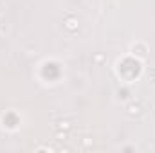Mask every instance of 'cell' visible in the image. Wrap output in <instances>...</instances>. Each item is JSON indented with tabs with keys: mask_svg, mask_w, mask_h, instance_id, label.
<instances>
[{
	"mask_svg": "<svg viewBox=\"0 0 155 153\" xmlns=\"http://www.w3.org/2000/svg\"><path fill=\"white\" fill-rule=\"evenodd\" d=\"M63 27L69 31V33H76L78 29H79V22H78L76 16H72V15H69L67 18H65V22H63Z\"/></svg>",
	"mask_w": 155,
	"mask_h": 153,
	"instance_id": "cell-1",
	"label": "cell"
},
{
	"mask_svg": "<svg viewBox=\"0 0 155 153\" xmlns=\"http://www.w3.org/2000/svg\"><path fill=\"white\" fill-rule=\"evenodd\" d=\"M72 122L71 121H67V119H60L58 122H56V130H61V132H71L72 130Z\"/></svg>",
	"mask_w": 155,
	"mask_h": 153,
	"instance_id": "cell-2",
	"label": "cell"
},
{
	"mask_svg": "<svg viewBox=\"0 0 155 153\" xmlns=\"http://www.w3.org/2000/svg\"><path fill=\"white\" fill-rule=\"evenodd\" d=\"M126 112H128V115H132V117H137V115H141L143 108H141V105H139V103H132V105H128Z\"/></svg>",
	"mask_w": 155,
	"mask_h": 153,
	"instance_id": "cell-3",
	"label": "cell"
},
{
	"mask_svg": "<svg viewBox=\"0 0 155 153\" xmlns=\"http://www.w3.org/2000/svg\"><path fill=\"white\" fill-rule=\"evenodd\" d=\"M69 137V132H61V130H56V139L58 141H65Z\"/></svg>",
	"mask_w": 155,
	"mask_h": 153,
	"instance_id": "cell-4",
	"label": "cell"
},
{
	"mask_svg": "<svg viewBox=\"0 0 155 153\" xmlns=\"http://www.w3.org/2000/svg\"><path fill=\"white\" fill-rule=\"evenodd\" d=\"M94 61H96V63H103V61H105V56H103V54H96V56H94Z\"/></svg>",
	"mask_w": 155,
	"mask_h": 153,
	"instance_id": "cell-5",
	"label": "cell"
},
{
	"mask_svg": "<svg viewBox=\"0 0 155 153\" xmlns=\"http://www.w3.org/2000/svg\"><path fill=\"white\" fill-rule=\"evenodd\" d=\"M150 77H152V81H155V69L150 72Z\"/></svg>",
	"mask_w": 155,
	"mask_h": 153,
	"instance_id": "cell-6",
	"label": "cell"
}]
</instances>
